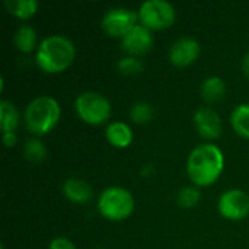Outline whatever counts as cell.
Masks as SVG:
<instances>
[{
	"label": "cell",
	"mask_w": 249,
	"mask_h": 249,
	"mask_svg": "<svg viewBox=\"0 0 249 249\" xmlns=\"http://www.w3.org/2000/svg\"><path fill=\"white\" fill-rule=\"evenodd\" d=\"M76 57L74 42L63 34L47 35L36 47L35 61L45 73H60L71 66Z\"/></svg>",
	"instance_id": "obj_2"
},
{
	"label": "cell",
	"mask_w": 249,
	"mask_h": 249,
	"mask_svg": "<svg viewBox=\"0 0 249 249\" xmlns=\"http://www.w3.org/2000/svg\"><path fill=\"white\" fill-rule=\"evenodd\" d=\"M241 70L244 73V76L249 79V51L244 54L242 57V61H241Z\"/></svg>",
	"instance_id": "obj_25"
},
{
	"label": "cell",
	"mask_w": 249,
	"mask_h": 249,
	"mask_svg": "<svg viewBox=\"0 0 249 249\" xmlns=\"http://www.w3.org/2000/svg\"><path fill=\"white\" fill-rule=\"evenodd\" d=\"M200 200H201V191L197 187H191V185L182 187L177 194V201L184 209H191L197 206Z\"/></svg>",
	"instance_id": "obj_21"
},
{
	"label": "cell",
	"mask_w": 249,
	"mask_h": 249,
	"mask_svg": "<svg viewBox=\"0 0 249 249\" xmlns=\"http://www.w3.org/2000/svg\"><path fill=\"white\" fill-rule=\"evenodd\" d=\"M63 194L64 197L76 204H85L92 200L93 197V190L92 185L82 179V178H67L63 184Z\"/></svg>",
	"instance_id": "obj_12"
},
{
	"label": "cell",
	"mask_w": 249,
	"mask_h": 249,
	"mask_svg": "<svg viewBox=\"0 0 249 249\" xmlns=\"http://www.w3.org/2000/svg\"><path fill=\"white\" fill-rule=\"evenodd\" d=\"M155 42L153 32L150 28L144 26L143 23L134 25L123 38H121V47L125 53L131 55H142L152 50Z\"/></svg>",
	"instance_id": "obj_10"
},
{
	"label": "cell",
	"mask_w": 249,
	"mask_h": 249,
	"mask_svg": "<svg viewBox=\"0 0 249 249\" xmlns=\"http://www.w3.org/2000/svg\"><path fill=\"white\" fill-rule=\"evenodd\" d=\"M137 13L139 22L152 31L168 28L177 19V9L169 0H144Z\"/></svg>",
	"instance_id": "obj_6"
},
{
	"label": "cell",
	"mask_w": 249,
	"mask_h": 249,
	"mask_svg": "<svg viewBox=\"0 0 249 249\" xmlns=\"http://www.w3.org/2000/svg\"><path fill=\"white\" fill-rule=\"evenodd\" d=\"M61 107L54 96L39 95L31 99L25 108L23 120L28 130L36 136L50 133L60 121Z\"/></svg>",
	"instance_id": "obj_3"
},
{
	"label": "cell",
	"mask_w": 249,
	"mask_h": 249,
	"mask_svg": "<svg viewBox=\"0 0 249 249\" xmlns=\"http://www.w3.org/2000/svg\"><path fill=\"white\" fill-rule=\"evenodd\" d=\"M226 93V82L220 76H209L201 83V96L206 102H217Z\"/></svg>",
	"instance_id": "obj_15"
},
{
	"label": "cell",
	"mask_w": 249,
	"mask_h": 249,
	"mask_svg": "<svg viewBox=\"0 0 249 249\" xmlns=\"http://www.w3.org/2000/svg\"><path fill=\"white\" fill-rule=\"evenodd\" d=\"M99 249H102V248H99Z\"/></svg>",
	"instance_id": "obj_26"
},
{
	"label": "cell",
	"mask_w": 249,
	"mask_h": 249,
	"mask_svg": "<svg viewBox=\"0 0 249 249\" xmlns=\"http://www.w3.org/2000/svg\"><path fill=\"white\" fill-rule=\"evenodd\" d=\"M4 6L16 18L28 19L36 13L39 3L38 0H4Z\"/></svg>",
	"instance_id": "obj_18"
},
{
	"label": "cell",
	"mask_w": 249,
	"mask_h": 249,
	"mask_svg": "<svg viewBox=\"0 0 249 249\" xmlns=\"http://www.w3.org/2000/svg\"><path fill=\"white\" fill-rule=\"evenodd\" d=\"M1 140H3V144L7 146V147L15 146L16 142H18L16 131H6V133H1Z\"/></svg>",
	"instance_id": "obj_24"
},
{
	"label": "cell",
	"mask_w": 249,
	"mask_h": 249,
	"mask_svg": "<svg viewBox=\"0 0 249 249\" xmlns=\"http://www.w3.org/2000/svg\"><path fill=\"white\" fill-rule=\"evenodd\" d=\"M201 53L200 41L190 35H182L177 38L168 51L169 61L177 67H184L194 63Z\"/></svg>",
	"instance_id": "obj_9"
},
{
	"label": "cell",
	"mask_w": 249,
	"mask_h": 249,
	"mask_svg": "<svg viewBox=\"0 0 249 249\" xmlns=\"http://www.w3.org/2000/svg\"><path fill=\"white\" fill-rule=\"evenodd\" d=\"M231 124L239 136L249 139V104H239L233 108Z\"/></svg>",
	"instance_id": "obj_17"
},
{
	"label": "cell",
	"mask_w": 249,
	"mask_h": 249,
	"mask_svg": "<svg viewBox=\"0 0 249 249\" xmlns=\"http://www.w3.org/2000/svg\"><path fill=\"white\" fill-rule=\"evenodd\" d=\"M219 213L229 220H241L249 214V194L241 188H231L220 194Z\"/></svg>",
	"instance_id": "obj_8"
},
{
	"label": "cell",
	"mask_w": 249,
	"mask_h": 249,
	"mask_svg": "<svg viewBox=\"0 0 249 249\" xmlns=\"http://www.w3.org/2000/svg\"><path fill=\"white\" fill-rule=\"evenodd\" d=\"M144 64L143 61L140 60V57L137 55H131V54H127L124 57H121L118 61H117V69L120 73L123 74H137V73H142Z\"/></svg>",
	"instance_id": "obj_22"
},
{
	"label": "cell",
	"mask_w": 249,
	"mask_h": 249,
	"mask_svg": "<svg viewBox=\"0 0 249 249\" xmlns=\"http://www.w3.org/2000/svg\"><path fill=\"white\" fill-rule=\"evenodd\" d=\"M223 169V150L210 142L196 146L187 158V174L196 187H207L216 182Z\"/></svg>",
	"instance_id": "obj_1"
},
{
	"label": "cell",
	"mask_w": 249,
	"mask_h": 249,
	"mask_svg": "<svg viewBox=\"0 0 249 249\" xmlns=\"http://www.w3.org/2000/svg\"><path fill=\"white\" fill-rule=\"evenodd\" d=\"M153 105L147 101H137L130 108V118L137 124H144L153 118Z\"/></svg>",
	"instance_id": "obj_20"
},
{
	"label": "cell",
	"mask_w": 249,
	"mask_h": 249,
	"mask_svg": "<svg viewBox=\"0 0 249 249\" xmlns=\"http://www.w3.org/2000/svg\"><path fill=\"white\" fill-rule=\"evenodd\" d=\"M48 249H77L76 245L73 244V241H70L69 238L66 236H57L54 238L50 245H48Z\"/></svg>",
	"instance_id": "obj_23"
},
{
	"label": "cell",
	"mask_w": 249,
	"mask_h": 249,
	"mask_svg": "<svg viewBox=\"0 0 249 249\" xmlns=\"http://www.w3.org/2000/svg\"><path fill=\"white\" fill-rule=\"evenodd\" d=\"M99 213L108 220H124L134 212L136 201L131 191L121 185L107 187L98 197L96 201Z\"/></svg>",
	"instance_id": "obj_4"
},
{
	"label": "cell",
	"mask_w": 249,
	"mask_h": 249,
	"mask_svg": "<svg viewBox=\"0 0 249 249\" xmlns=\"http://www.w3.org/2000/svg\"><path fill=\"white\" fill-rule=\"evenodd\" d=\"M23 155L31 162H41L47 156V147L38 137H29L23 143Z\"/></svg>",
	"instance_id": "obj_19"
},
{
	"label": "cell",
	"mask_w": 249,
	"mask_h": 249,
	"mask_svg": "<svg viewBox=\"0 0 249 249\" xmlns=\"http://www.w3.org/2000/svg\"><path fill=\"white\" fill-rule=\"evenodd\" d=\"M20 123V114L15 104L9 99L0 101V128L1 133L15 131Z\"/></svg>",
	"instance_id": "obj_16"
},
{
	"label": "cell",
	"mask_w": 249,
	"mask_h": 249,
	"mask_svg": "<svg viewBox=\"0 0 249 249\" xmlns=\"http://www.w3.org/2000/svg\"><path fill=\"white\" fill-rule=\"evenodd\" d=\"M194 125L197 133L206 140H214L222 134V117L212 107H200L194 112Z\"/></svg>",
	"instance_id": "obj_11"
},
{
	"label": "cell",
	"mask_w": 249,
	"mask_h": 249,
	"mask_svg": "<svg viewBox=\"0 0 249 249\" xmlns=\"http://www.w3.org/2000/svg\"><path fill=\"white\" fill-rule=\"evenodd\" d=\"M36 29L29 25V23H22L18 26V29L13 34V42L16 45V48L22 53H31L35 50L36 45Z\"/></svg>",
	"instance_id": "obj_14"
},
{
	"label": "cell",
	"mask_w": 249,
	"mask_h": 249,
	"mask_svg": "<svg viewBox=\"0 0 249 249\" xmlns=\"http://www.w3.org/2000/svg\"><path fill=\"white\" fill-rule=\"evenodd\" d=\"M105 139L108 140L109 144L123 149L133 143L134 133L125 121L117 120V121H111L105 127Z\"/></svg>",
	"instance_id": "obj_13"
},
{
	"label": "cell",
	"mask_w": 249,
	"mask_h": 249,
	"mask_svg": "<svg viewBox=\"0 0 249 249\" xmlns=\"http://www.w3.org/2000/svg\"><path fill=\"white\" fill-rule=\"evenodd\" d=\"M139 23V13L130 7L115 6L108 9L101 19L104 31L111 36L123 38L134 25Z\"/></svg>",
	"instance_id": "obj_7"
},
{
	"label": "cell",
	"mask_w": 249,
	"mask_h": 249,
	"mask_svg": "<svg viewBox=\"0 0 249 249\" xmlns=\"http://www.w3.org/2000/svg\"><path fill=\"white\" fill-rule=\"evenodd\" d=\"M76 114L89 124L105 123L112 112L109 99L98 90H83L74 98Z\"/></svg>",
	"instance_id": "obj_5"
}]
</instances>
